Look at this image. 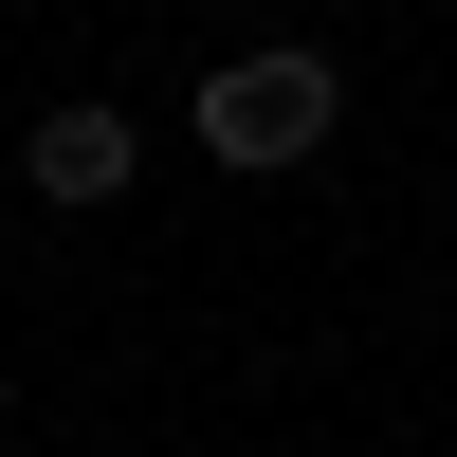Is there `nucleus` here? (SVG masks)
<instances>
[{"mask_svg":"<svg viewBox=\"0 0 457 457\" xmlns=\"http://www.w3.org/2000/svg\"><path fill=\"white\" fill-rule=\"evenodd\" d=\"M329 110H348L329 55H238V73H202V146H220V165H312Z\"/></svg>","mask_w":457,"mask_h":457,"instance_id":"obj_1","label":"nucleus"},{"mask_svg":"<svg viewBox=\"0 0 457 457\" xmlns=\"http://www.w3.org/2000/svg\"><path fill=\"white\" fill-rule=\"evenodd\" d=\"M129 183V110H37V202H110Z\"/></svg>","mask_w":457,"mask_h":457,"instance_id":"obj_2","label":"nucleus"}]
</instances>
